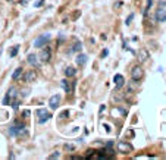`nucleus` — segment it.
<instances>
[{
  "instance_id": "1",
  "label": "nucleus",
  "mask_w": 166,
  "mask_h": 160,
  "mask_svg": "<svg viewBox=\"0 0 166 160\" xmlns=\"http://www.w3.org/2000/svg\"><path fill=\"white\" fill-rule=\"evenodd\" d=\"M9 134L14 135V137H21V135H25L27 134V128H25V125H22V123H18V125L10 127Z\"/></svg>"
},
{
  "instance_id": "2",
  "label": "nucleus",
  "mask_w": 166,
  "mask_h": 160,
  "mask_svg": "<svg viewBox=\"0 0 166 160\" xmlns=\"http://www.w3.org/2000/svg\"><path fill=\"white\" fill-rule=\"evenodd\" d=\"M143 75H144V71H143V68L138 66V65H135V66L132 68V71H131V78H132V81L138 82V81L143 78Z\"/></svg>"
},
{
  "instance_id": "3",
  "label": "nucleus",
  "mask_w": 166,
  "mask_h": 160,
  "mask_svg": "<svg viewBox=\"0 0 166 160\" xmlns=\"http://www.w3.org/2000/svg\"><path fill=\"white\" fill-rule=\"evenodd\" d=\"M134 150V147L129 144V142H126V141H119L118 142V151L119 153H124V154H126V153H131Z\"/></svg>"
},
{
  "instance_id": "4",
  "label": "nucleus",
  "mask_w": 166,
  "mask_h": 160,
  "mask_svg": "<svg viewBox=\"0 0 166 160\" xmlns=\"http://www.w3.org/2000/svg\"><path fill=\"white\" fill-rule=\"evenodd\" d=\"M37 116H38V122L40 123H44V122H47V120L52 118L50 112H47L46 109H38L37 110Z\"/></svg>"
},
{
  "instance_id": "5",
  "label": "nucleus",
  "mask_w": 166,
  "mask_h": 160,
  "mask_svg": "<svg viewBox=\"0 0 166 160\" xmlns=\"http://www.w3.org/2000/svg\"><path fill=\"white\" fill-rule=\"evenodd\" d=\"M49 41H50V34H43V35H40L37 40L34 41V47H43Z\"/></svg>"
},
{
  "instance_id": "6",
  "label": "nucleus",
  "mask_w": 166,
  "mask_h": 160,
  "mask_svg": "<svg viewBox=\"0 0 166 160\" xmlns=\"http://www.w3.org/2000/svg\"><path fill=\"white\" fill-rule=\"evenodd\" d=\"M60 97L59 94H54V96H52L50 97V100H49V106H50V109H53V110H56L57 107H59V104H60Z\"/></svg>"
},
{
  "instance_id": "7",
  "label": "nucleus",
  "mask_w": 166,
  "mask_h": 160,
  "mask_svg": "<svg viewBox=\"0 0 166 160\" xmlns=\"http://www.w3.org/2000/svg\"><path fill=\"white\" fill-rule=\"evenodd\" d=\"M14 97H16V90H15V88H10V90L7 91V94L5 96V99H3V104H5V106L10 104Z\"/></svg>"
},
{
  "instance_id": "8",
  "label": "nucleus",
  "mask_w": 166,
  "mask_h": 160,
  "mask_svg": "<svg viewBox=\"0 0 166 160\" xmlns=\"http://www.w3.org/2000/svg\"><path fill=\"white\" fill-rule=\"evenodd\" d=\"M113 81H115V90H119V88L124 87V84H125V78L121 75V73H116L115 75V78H113Z\"/></svg>"
},
{
  "instance_id": "9",
  "label": "nucleus",
  "mask_w": 166,
  "mask_h": 160,
  "mask_svg": "<svg viewBox=\"0 0 166 160\" xmlns=\"http://www.w3.org/2000/svg\"><path fill=\"white\" fill-rule=\"evenodd\" d=\"M40 57L43 62H49V60L52 59V50H50V47H44V49L41 50Z\"/></svg>"
},
{
  "instance_id": "10",
  "label": "nucleus",
  "mask_w": 166,
  "mask_h": 160,
  "mask_svg": "<svg viewBox=\"0 0 166 160\" xmlns=\"http://www.w3.org/2000/svg\"><path fill=\"white\" fill-rule=\"evenodd\" d=\"M35 78H37V72L35 71H28L24 75V81L25 82H33V81H35Z\"/></svg>"
},
{
  "instance_id": "11",
  "label": "nucleus",
  "mask_w": 166,
  "mask_h": 160,
  "mask_svg": "<svg viewBox=\"0 0 166 160\" xmlns=\"http://www.w3.org/2000/svg\"><path fill=\"white\" fill-rule=\"evenodd\" d=\"M156 21L162 24V22H165L166 21V10L165 9H159L157 12H156Z\"/></svg>"
},
{
  "instance_id": "12",
  "label": "nucleus",
  "mask_w": 166,
  "mask_h": 160,
  "mask_svg": "<svg viewBox=\"0 0 166 160\" xmlns=\"http://www.w3.org/2000/svg\"><path fill=\"white\" fill-rule=\"evenodd\" d=\"M138 59L140 62H146L147 59H148V53H147V50H144V49H141L138 52Z\"/></svg>"
},
{
  "instance_id": "13",
  "label": "nucleus",
  "mask_w": 166,
  "mask_h": 160,
  "mask_svg": "<svg viewBox=\"0 0 166 160\" xmlns=\"http://www.w3.org/2000/svg\"><path fill=\"white\" fill-rule=\"evenodd\" d=\"M28 63L33 65V66H38L40 63H38V60H37V54H30V56H28Z\"/></svg>"
},
{
  "instance_id": "14",
  "label": "nucleus",
  "mask_w": 166,
  "mask_h": 160,
  "mask_svg": "<svg viewBox=\"0 0 166 160\" xmlns=\"http://www.w3.org/2000/svg\"><path fill=\"white\" fill-rule=\"evenodd\" d=\"M62 87H63V90H65V91H66L68 94H71V93L73 91L72 87H71V82H68L66 80H63V81H62Z\"/></svg>"
},
{
  "instance_id": "15",
  "label": "nucleus",
  "mask_w": 166,
  "mask_h": 160,
  "mask_svg": "<svg viewBox=\"0 0 166 160\" xmlns=\"http://www.w3.org/2000/svg\"><path fill=\"white\" fill-rule=\"evenodd\" d=\"M85 63H87V56L85 54H80V56L77 57V65L82 66V65H85Z\"/></svg>"
},
{
  "instance_id": "16",
  "label": "nucleus",
  "mask_w": 166,
  "mask_h": 160,
  "mask_svg": "<svg viewBox=\"0 0 166 160\" xmlns=\"http://www.w3.org/2000/svg\"><path fill=\"white\" fill-rule=\"evenodd\" d=\"M21 75H22V68H18V69H15L14 73H12V80H19Z\"/></svg>"
},
{
  "instance_id": "17",
  "label": "nucleus",
  "mask_w": 166,
  "mask_h": 160,
  "mask_svg": "<svg viewBox=\"0 0 166 160\" xmlns=\"http://www.w3.org/2000/svg\"><path fill=\"white\" fill-rule=\"evenodd\" d=\"M18 50H19V46H14L10 49V52H9V56H10V57H15V56L18 54Z\"/></svg>"
},
{
  "instance_id": "18",
  "label": "nucleus",
  "mask_w": 166,
  "mask_h": 160,
  "mask_svg": "<svg viewBox=\"0 0 166 160\" xmlns=\"http://www.w3.org/2000/svg\"><path fill=\"white\" fill-rule=\"evenodd\" d=\"M75 73H77V71H75L73 68H66V71H65V75H66V76H73Z\"/></svg>"
},
{
  "instance_id": "19",
  "label": "nucleus",
  "mask_w": 166,
  "mask_h": 160,
  "mask_svg": "<svg viewBox=\"0 0 166 160\" xmlns=\"http://www.w3.org/2000/svg\"><path fill=\"white\" fill-rule=\"evenodd\" d=\"M81 49H82V43H81V41H77V43H75V46L72 47V50H71V52H78V50H81Z\"/></svg>"
},
{
  "instance_id": "20",
  "label": "nucleus",
  "mask_w": 166,
  "mask_h": 160,
  "mask_svg": "<svg viewBox=\"0 0 166 160\" xmlns=\"http://www.w3.org/2000/svg\"><path fill=\"white\" fill-rule=\"evenodd\" d=\"M59 156H60V154L57 153V151H54L53 154H50V156H49V159H59Z\"/></svg>"
},
{
  "instance_id": "21",
  "label": "nucleus",
  "mask_w": 166,
  "mask_h": 160,
  "mask_svg": "<svg viewBox=\"0 0 166 160\" xmlns=\"http://www.w3.org/2000/svg\"><path fill=\"white\" fill-rule=\"evenodd\" d=\"M43 3H44V0H38V2H35V3H34V6H35V7H40Z\"/></svg>"
},
{
  "instance_id": "22",
  "label": "nucleus",
  "mask_w": 166,
  "mask_h": 160,
  "mask_svg": "<svg viewBox=\"0 0 166 160\" xmlns=\"http://www.w3.org/2000/svg\"><path fill=\"white\" fill-rule=\"evenodd\" d=\"M65 148H66V150H69V151H72V150H75V147H73L72 144H66V146H65Z\"/></svg>"
},
{
  "instance_id": "23",
  "label": "nucleus",
  "mask_w": 166,
  "mask_h": 160,
  "mask_svg": "<svg viewBox=\"0 0 166 160\" xmlns=\"http://www.w3.org/2000/svg\"><path fill=\"white\" fill-rule=\"evenodd\" d=\"M132 18H134V15L131 14V15H129V16H128V19H126V25H129V22L132 21Z\"/></svg>"
},
{
  "instance_id": "24",
  "label": "nucleus",
  "mask_w": 166,
  "mask_h": 160,
  "mask_svg": "<svg viewBox=\"0 0 166 160\" xmlns=\"http://www.w3.org/2000/svg\"><path fill=\"white\" fill-rule=\"evenodd\" d=\"M66 116H69V112H68V110L62 112V115H60V118H66Z\"/></svg>"
},
{
  "instance_id": "25",
  "label": "nucleus",
  "mask_w": 166,
  "mask_h": 160,
  "mask_svg": "<svg viewBox=\"0 0 166 160\" xmlns=\"http://www.w3.org/2000/svg\"><path fill=\"white\" fill-rule=\"evenodd\" d=\"M24 118H28V116H30V110H24Z\"/></svg>"
},
{
  "instance_id": "26",
  "label": "nucleus",
  "mask_w": 166,
  "mask_h": 160,
  "mask_svg": "<svg viewBox=\"0 0 166 160\" xmlns=\"http://www.w3.org/2000/svg\"><path fill=\"white\" fill-rule=\"evenodd\" d=\"M9 2H12V0H9Z\"/></svg>"
}]
</instances>
